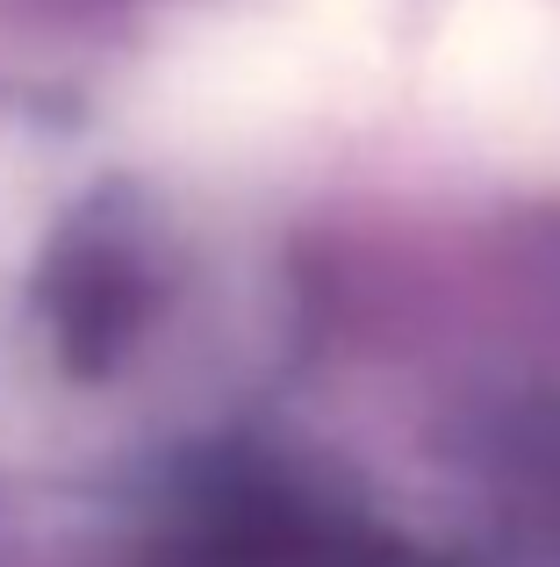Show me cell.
Masks as SVG:
<instances>
[{"mask_svg": "<svg viewBox=\"0 0 560 567\" xmlns=\"http://www.w3.org/2000/svg\"><path fill=\"white\" fill-rule=\"evenodd\" d=\"M460 94L475 123L525 166L560 173V14L489 0L460 29Z\"/></svg>", "mask_w": 560, "mask_h": 567, "instance_id": "1", "label": "cell"}]
</instances>
